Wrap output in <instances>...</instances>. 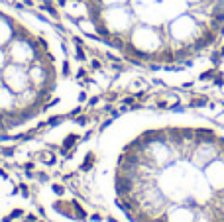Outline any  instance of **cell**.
Returning <instances> with one entry per match:
<instances>
[{
  "label": "cell",
  "instance_id": "obj_3",
  "mask_svg": "<svg viewBox=\"0 0 224 222\" xmlns=\"http://www.w3.org/2000/svg\"><path fill=\"white\" fill-rule=\"evenodd\" d=\"M77 65L45 18L0 0V138L20 136L71 112Z\"/></svg>",
  "mask_w": 224,
  "mask_h": 222
},
{
  "label": "cell",
  "instance_id": "obj_2",
  "mask_svg": "<svg viewBox=\"0 0 224 222\" xmlns=\"http://www.w3.org/2000/svg\"><path fill=\"white\" fill-rule=\"evenodd\" d=\"M71 28L126 63L177 73L224 43V0H55Z\"/></svg>",
  "mask_w": 224,
  "mask_h": 222
},
{
  "label": "cell",
  "instance_id": "obj_4",
  "mask_svg": "<svg viewBox=\"0 0 224 222\" xmlns=\"http://www.w3.org/2000/svg\"><path fill=\"white\" fill-rule=\"evenodd\" d=\"M12 195H14V189L8 181L6 173L0 169V222L4 220V216L8 214L10 206H12Z\"/></svg>",
  "mask_w": 224,
  "mask_h": 222
},
{
  "label": "cell",
  "instance_id": "obj_5",
  "mask_svg": "<svg viewBox=\"0 0 224 222\" xmlns=\"http://www.w3.org/2000/svg\"><path fill=\"white\" fill-rule=\"evenodd\" d=\"M218 75H220L222 88H224V43H222V53H220V63H218Z\"/></svg>",
  "mask_w": 224,
  "mask_h": 222
},
{
  "label": "cell",
  "instance_id": "obj_1",
  "mask_svg": "<svg viewBox=\"0 0 224 222\" xmlns=\"http://www.w3.org/2000/svg\"><path fill=\"white\" fill-rule=\"evenodd\" d=\"M75 175L112 222H224V124L130 110L83 144Z\"/></svg>",
  "mask_w": 224,
  "mask_h": 222
}]
</instances>
